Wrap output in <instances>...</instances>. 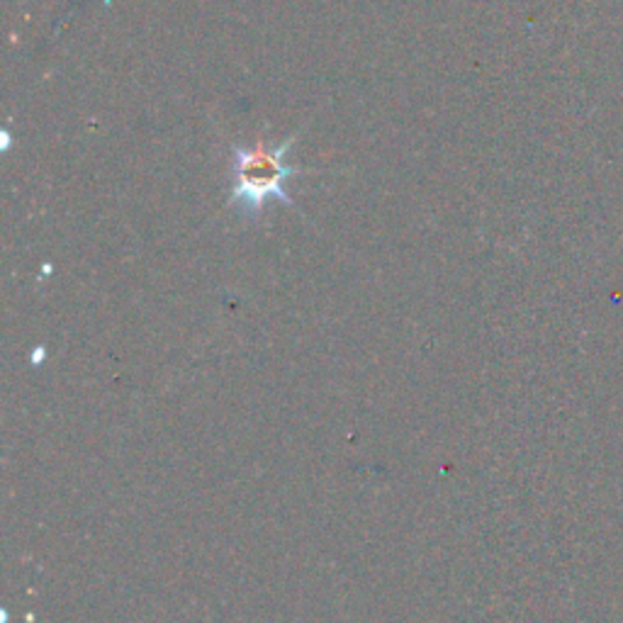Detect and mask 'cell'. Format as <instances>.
Wrapping results in <instances>:
<instances>
[{
	"mask_svg": "<svg viewBox=\"0 0 623 623\" xmlns=\"http://www.w3.org/2000/svg\"><path fill=\"white\" fill-rule=\"evenodd\" d=\"M295 140L297 136L293 134L280 146H234V185L229 193L232 207H239L248 219H258L268 201H280L290 207L295 205L293 197L285 193V181L300 173V168L285 164V154Z\"/></svg>",
	"mask_w": 623,
	"mask_h": 623,
	"instance_id": "6da1fadb",
	"label": "cell"
}]
</instances>
